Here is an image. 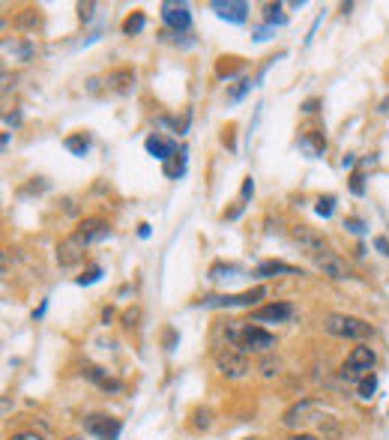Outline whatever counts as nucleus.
<instances>
[{
    "instance_id": "dca6fc26",
    "label": "nucleus",
    "mask_w": 389,
    "mask_h": 440,
    "mask_svg": "<svg viewBox=\"0 0 389 440\" xmlns=\"http://www.w3.org/2000/svg\"><path fill=\"white\" fill-rule=\"evenodd\" d=\"M147 153L156 156V159H162V162H168V159L177 153V144L168 141V138H162V135H150V138H147Z\"/></svg>"
},
{
    "instance_id": "f3484780",
    "label": "nucleus",
    "mask_w": 389,
    "mask_h": 440,
    "mask_svg": "<svg viewBox=\"0 0 389 440\" xmlns=\"http://www.w3.org/2000/svg\"><path fill=\"white\" fill-rule=\"evenodd\" d=\"M257 276L272 278V276H302V273L297 267H291V263H284V261H264L261 267H257Z\"/></svg>"
},
{
    "instance_id": "c9c22d12",
    "label": "nucleus",
    "mask_w": 389,
    "mask_h": 440,
    "mask_svg": "<svg viewBox=\"0 0 389 440\" xmlns=\"http://www.w3.org/2000/svg\"><path fill=\"white\" fill-rule=\"evenodd\" d=\"M9 440H46V437L36 434V431H18V434H12Z\"/></svg>"
},
{
    "instance_id": "79ce46f5",
    "label": "nucleus",
    "mask_w": 389,
    "mask_h": 440,
    "mask_svg": "<svg viewBox=\"0 0 389 440\" xmlns=\"http://www.w3.org/2000/svg\"><path fill=\"white\" fill-rule=\"evenodd\" d=\"M46 309H48V300H42V305H39V309L33 312V320H39L42 315H46Z\"/></svg>"
},
{
    "instance_id": "b1692460",
    "label": "nucleus",
    "mask_w": 389,
    "mask_h": 440,
    "mask_svg": "<svg viewBox=\"0 0 389 440\" xmlns=\"http://www.w3.org/2000/svg\"><path fill=\"white\" fill-rule=\"evenodd\" d=\"M264 19H267V24H284L282 4H267V6H264Z\"/></svg>"
},
{
    "instance_id": "393cba45",
    "label": "nucleus",
    "mask_w": 389,
    "mask_h": 440,
    "mask_svg": "<svg viewBox=\"0 0 389 440\" xmlns=\"http://www.w3.org/2000/svg\"><path fill=\"white\" fill-rule=\"evenodd\" d=\"M374 389H378V377H374V372L368 377L359 380V399H371Z\"/></svg>"
},
{
    "instance_id": "7c9ffc66",
    "label": "nucleus",
    "mask_w": 389,
    "mask_h": 440,
    "mask_svg": "<svg viewBox=\"0 0 389 440\" xmlns=\"http://www.w3.org/2000/svg\"><path fill=\"white\" fill-rule=\"evenodd\" d=\"M252 87H255L252 81H240V87H234V90L228 93V99H230V102H237V99H243V96H246V93L252 90Z\"/></svg>"
},
{
    "instance_id": "0eeeda50",
    "label": "nucleus",
    "mask_w": 389,
    "mask_h": 440,
    "mask_svg": "<svg viewBox=\"0 0 389 440\" xmlns=\"http://www.w3.org/2000/svg\"><path fill=\"white\" fill-rule=\"evenodd\" d=\"M291 237H294V243L302 248V252H309L311 258H318V255L326 252V240L321 237L318 231H311L309 225H297V228H291Z\"/></svg>"
},
{
    "instance_id": "6ab92c4d",
    "label": "nucleus",
    "mask_w": 389,
    "mask_h": 440,
    "mask_svg": "<svg viewBox=\"0 0 389 440\" xmlns=\"http://www.w3.org/2000/svg\"><path fill=\"white\" fill-rule=\"evenodd\" d=\"M87 377L93 380V384H99V387H102V389H120V380L108 377L102 369H96V365H90V369H87Z\"/></svg>"
},
{
    "instance_id": "39448f33",
    "label": "nucleus",
    "mask_w": 389,
    "mask_h": 440,
    "mask_svg": "<svg viewBox=\"0 0 389 440\" xmlns=\"http://www.w3.org/2000/svg\"><path fill=\"white\" fill-rule=\"evenodd\" d=\"M321 410H324V402L318 399H302L297 404H291L284 410V417H282V425L284 429H306L309 422H314L321 417Z\"/></svg>"
},
{
    "instance_id": "a878e982",
    "label": "nucleus",
    "mask_w": 389,
    "mask_h": 440,
    "mask_svg": "<svg viewBox=\"0 0 389 440\" xmlns=\"http://www.w3.org/2000/svg\"><path fill=\"white\" fill-rule=\"evenodd\" d=\"M237 273V267H230V263H213L210 267V278H215V282H219V278H230Z\"/></svg>"
},
{
    "instance_id": "a18cd8bd",
    "label": "nucleus",
    "mask_w": 389,
    "mask_h": 440,
    "mask_svg": "<svg viewBox=\"0 0 389 440\" xmlns=\"http://www.w3.org/2000/svg\"><path fill=\"white\" fill-rule=\"evenodd\" d=\"M63 440H84V437H75V434H72V437H63Z\"/></svg>"
},
{
    "instance_id": "f704fd0d",
    "label": "nucleus",
    "mask_w": 389,
    "mask_h": 440,
    "mask_svg": "<svg viewBox=\"0 0 389 440\" xmlns=\"http://www.w3.org/2000/svg\"><path fill=\"white\" fill-rule=\"evenodd\" d=\"M252 192H255V180H252V177H246V180H243V189H240V198H243V201H249V198H252Z\"/></svg>"
},
{
    "instance_id": "f03ea898",
    "label": "nucleus",
    "mask_w": 389,
    "mask_h": 440,
    "mask_svg": "<svg viewBox=\"0 0 389 440\" xmlns=\"http://www.w3.org/2000/svg\"><path fill=\"white\" fill-rule=\"evenodd\" d=\"M215 369H219V374L228 377V380H240L252 372V365H249V357L243 354L240 347H219L215 350Z\"/></svg>"
},
{
    "instance_id": "9b49d317",
    "label": "nucleus",
    "mask_w": 389,
    "mask_h": 440,
    "mask_svg": "<svg viewBox=\"0 0 389 440\" xmlns=\"http://www.w3.org/2000/svg\"><path fill=\"white\" fill-rule=\"evenodd\" d=\"M108 234H111V225L105 222V219H99V216H93V219H84V222L75 228V237H78L84 246L105 240Z\"/></svg>"
},
{
    "instance_id": "4be33fe9",
    "label": "nucleus",
    "mask_w": 389,
    "mask_h": 440,
    "mask_svg": "<svg viewBox=\"0 0 389 440\" xmlns=\"http://www.w3.org/2000/svg\"><path fill=\"white\" fill-rule=\"evenodd\" d=\"M257 372H261V377H276L279 372H282V360H276V357H270V354H264V360L257 362Z\"/></svg>"
},
{
    "instance_id": "7ed1b4c3",
    "label": "nucleus",
    "mask_w": 389,
    "mask_h": 440,
    "mask_svg": "<svg viewBox=\"0 0 389 440\" xmlns=\"http://www.w3.org/2000/svg\"><path fill=\"white\" fill-rule=\"evenodd\" d=\"M264 297H267L264 288H252L243 293H210V297H201L198 305H204V309H237V305H252Z\"/></svg>"
},
{
    "instance_id": "c756f323",
    "label": "nucleus",
    "mask_w": 389,
    "mask_h": 440,
    "mask_svg": "<svg viewBox=\"0 0 389 440\" xmlns=\"http://www.w3.org/2000/svg\"><path fill=\"white\" fill-rule=\"evenodd\" d=\"M6 51H16L21 61H31V57H33V48L27 46V42H18V46H9V42H6Z\"/></svg>"
},
{
    "instance_id": "37998d69",
    "label": "nucleus",
    "mask_w": 389,
    "mask_h": 440,
    "mask_svg": "<svg viewBox=\"0 0 389 440\" xmlns=\"http://www.w3.org/2000/svg\"><path fill=\"white\" fill-rule=\"evenodd\" d=\"M6 123H9V126H18L21 117H18V114H6Z\"/></svg>"
},
{
    "instance_id": "e433bc0d",
    "label": "nucleus",
    "mask_w": 389,
    "mask_h": 440,
    "mask_svg": "<svg viewBox=\"0 0 389 440\" xmlns=\"http://www.w3.org/2000/svg\"><path fill=\"white\" fill-rule=\"evenodd\" d=\"M93 9H96V4H78V12H81V19L87 21L90 16H93Z\"/></svg>"
},
{
    "instance_id": "5701e85b",
    "label": "nucleus",
    "mask_w": 389,
    "mask_h": 440,
    "mask_svg": "<svg viewBox=\"0 0 389 440\" xmlns=\"http://www.w3.org/2000/svg\"><path fill=\"white\" fill-rule=\"evenodd\" d=\"M302 147H309V150H311L314 156H321V153L326 150V141L318 135V132H311V135H306V138H302Z\"/></svg>"
},
{
    "instance_id": "1a4fd4ad",
    "label": "nucleus",
    "mask_w": 389,
    "mask_h": 440,
    "mask_svg": "<svg viewBox=\"0 0 389 440\" xmlns=\"http://www.w3.org/2000/svg\"><path fill=\"white\" fill-rule=\"evenodd\" d=\"M291 318H294L291 303H270V305H261V309L252 312L255 324H284V320H291Z\"/></svg>"
},
{
    "instance_id": "6e6552de",
    "label": "nucleus",
    "mask_w": 389,
    "mask_h": 440,
    "mask_svg": "<svg viewBox=\"0 0 389 440\" xmlns=\"http://www.w3.org/2000/svg\"><path fill=\"white\" fill-rule=\"evenodd\" d=\"M120 429H123L120 419H111V417H102V414H93V417L84 419V431L99 437V440H117Z\"/></svg>"
},
{
    "instance_id": "a19ab883",
    "label": "nucleus",
    "mask_w": 389,
    "mask_h": 440,
    "mask_svg": "<svg viewBox=\"0 0 389 440\" xmlns=\"http://www.w3.org/2000/svg\"><path fill=\"white\" fill-rule=\"evenodd\" d=\"M138 237H141V240H147V237H150V225H147V222L138 225Z\"/></svg>"
},
{
    "instance_id": "aec40b11",
    "label": "nucleus",
    "mask_w": 389,
    "mask_h": 440,
    "mask_svg": "<svg viewBox=\"0 0 389 440\" xmlns=\"http://www.w3.org/2000/svg\"><path fill=\"white\" fill-rule=\"evenodd\" d=\"M165 177H171V180H177L180 177V174L186 171V153H174V156H171L168 159V162H165Z\"/></svg>"
},
{
    "instance_id": "a211bd4d",
    "label": "nucleus",
    "mask_w": 389,
    "mask_h": 440,
    "mask_svg": "<svg viewBox=\"0 0 389 440\" xmlns=\"http://www.w3.org/2000/svg\"><path fill=\"white\" fill-rule=\"evenodd\" d=\"M63 144H66V150H69V153H75V156H84V153L90 150V138L84 135V132H78V135H69Z\"/></svg>"
},
{
    "instance_id": "c03bdc74",
    "label": "nucleus",
    "mask_w": 389,
    "mask_h": 440,
    "mask_svg": "<svg viewBox=\"0 0 389 440\" xmlns=\"http://www.w3.org/2000/svg\"><path fill=\"white\" fill-rule=\"evenodd\" d=\"M291 440H321V437H314V434H294Z\"/></svg>"
},
{
    "instance_id": "f8f14e48",
    "label": "nucleus",
    "mask_w": 389,
    "mask_h": 440,
    "mask_svg": "<svg viewBox=\"0 0 389 440\" xmlns=\"http://www.w3.org/2000/svg\"><path fill=\"white\" fill-rule=\"evenodd\" d=\"M162 21L168 27H174V31H189V24H192V12L186 4H174V0H168V4H162Z\"/></svg>"
},
{
    "instance_id": "412c9836",
    "label": "nucleus",
    "mask_w": 389,
    "mask_h": 440,
    "mask_svg": "<svg viewBox=\"0 0 389 440\" xmlns=\"http://www.w3.org/2000/svg\"><path fill=\"white\" fill-rule=\"evenodd\" d=\"M144 24H147V16H144V12H132V16L123 21V33L126 36H138L144 31Z\"/></svg>"
},
{
    "instance_id": "c85d7f7f",
    "label": "nucleus",
    "mask_w": 389,
    "mask_h": 440,
    "mask_svg": "<svg viewBox=\"0 0 389 440\" xmlns=\"http://www.w3.org/2000/svg\"><path fill=\"white\" fill-rule=\"evenodd\" d=\"M234 69H240L237 57H222V63H219V69H215V72H219V75L225 78V75H230V72H234Z\"/></svg>"
},
{
    "instance_id": "4c0bfd02",
    "label": "nucleus",
    "mask_w": 389,
    "mask_h": 440,
    "mask_svg": "<svg viewBox=\"0 0 389 440\" xmlns=\"http://www.w3.org/2000/svg\"><path fill=\"white\" fill-rule=\"evenodd\" d=\"M374 248H380V252L389 258V240L386 237H374Z\"/></svg>"
},
{
    "instance_id": "ea45409f",
    "label": "nucleus",
    "mask_w": 389,
    "mask_h": 440,
    "mask_svg": "<svg viewBox=\"0 0 389 440\" xmlns=\"http://www.w3.org/2000/svg\"><path fill=\"white\" fill-rule=\"evenodd\" d=\"M302 111H306V114H314V111H318V99H309L306 105H302Z\"/></svg>"
},
{
    "instance_id": "423d86ee",
    "label": "nucleus",
    "mask_w": 389,
    "mask_h": 440,
    "mask_svg": "<svg viewBox=\"0 0 389 440\" xmlns=\"http://www.w3.org/2000/svg\"><path fill=\"white\" fill-rule=\"evenodd\" d=\"M272 347H276V335L261 330V327L246 324V330H243V339H240V350H243V354H249V350H255V354H270Z\"/></svg>"
},
{
    "instance_id": "20e7f679",
    "label": "nucleus",
    "mask_w": 389,
    "mask_h": 440,
    "mask_svg": "<svg viewBox=\"0 0 389 440\" xmlns=\"http://www.w3.org/2000/svg\"><path fill=\"white\" fill-rule=\"evenodd\" d=\"M374 362H378L374 350H371L368 345H359V347H353L351 354H348V360H344V365H341V377H344V380H363V377L371 374Z\"/></svg>"
},
{
    "instance_id": "2eb2a0df",
    "label": "nucleus",
    "mask_w": 389,
    "mask_h": 440,
    "mask_svg": "<svg viewBox=\"0 0 389 440\" xmlns=\"http://www.w3.org/2000/svg\"><path fill=\"white\" fill-rule=\"evenodd\" d=\"M105 90H108V93H117V96L132 93V90H135V72H132V69H114V72H108Z\"/></svg>"
},
{
    "instance_id": "f257e3e1",
    "label": "nucleus",
    "mask_w": 389,
    "mask_h": 440,
    "mask_svg": "<svg viewBox=\"0 0 389 440\" xmlns=\"http://www.w3.org/2000/svg\"><path fill=\"white\" fill-rule=\"evenodd\" d=\"M324 330L336 339H351V342H366L374 335V327L363 318L353 315H326L324 318Z\"/></svg>"
},
{
    "instance_id": "2f4dec72",
    "label": "nucleus",
    "mask_w": 389,
    "mask_h": 440,
    "mask_svg": "<svg viewBox=\"0 0 389 440\" xmlns=\"http://www.w3.org/2000/svg\"><path fill=\"white\" fill-rule=\"evenodd\" d=\"M16 24H18V27H33V24H39V16H36L33 9H27V12H24V16H21Z\"/></svg>"
},
{
    "instance_id": "ddd939ff",
    "label": "nucleus",
    "mask_w": 389,
    "mask_h": 440,
    "mask_svg": "<svg viewBox=\"0 0 389 440\" xmlns=\"http://www.w3.org/2000/svg\"><path fill=\"white\" fill-rule=\"evenodd\" d=\"M84 248H87V246H84L78 237H75V234H72V237H66L60 246H57V263H60V267H78V263L84 261Z\"/></svg>"
},
{
    "instance_id": "473e14b6",
    "label": "nucleus",
    "mask_w": 389,
    "mask_h": 440,
    "mask_svg": "<svg viewBox=\"0 0 389 440\" xmlns=\"http://www.w3.org/2000/svg\"><path fill=\"white\" fill-rule=\"evenodd\" d=\"M351 192H353V195H363V192H366V183H363V174H359V171L351 177Z\"/></svg>"
},
{
    "instance_id": "58836bf2",
    "label": "nucleus",
    "mask_w": 389,
    "mask_h": 440,
    "mask_svg": "<svg viewBox=\"0 0 389 440\" xmlns=\"http://www.w3.org/2000/svg\"><path fill=\"white\" fill-rule=\"evenodd\" d=\"M135 320H138V309H135V312H126V315H123V324H126V327H135Z\"/></svg>"
},
{
    "instance_id": "72a5a7b5",
    "label": "nucleus",
    "mask_w": 389,
    "mask_h": 440,
    "mask_svg": "<svg viewBox=\"0 0 389 440\" xmlns=\"http://www.w3.org/2000/svg\"><path fill=\"white\" fill-rule=\"evenodd\" d=\"M344 228H348V231H353V234H363L366 231V225H363V219H344Z\"/></svg>"
},
{
    "instance_id": "4468645a",
    "label": "nucleus",
    "mask_w": 389,
    "mask_h": 440,
    "mask_svg": "<svg viewBox=\"0 0 389 440\" xmlns=\"http://www.w3.org/2000/svg\"><path fill=\"white\" fill-rule=\"evenodd\" d=\"M314 263H318V270H321L324 276H329V278H351V267H348V261L339 258L336 252H329V248H326L324 255L314 258Z\"/></svg>"
},
{
    "instance_id": "bb28decb",
    "label": "nucleus",
    "mask_w": 389,
    "mask_h": 440,
    "mask_svg": "<svg viewBox=\"0 0 389 440\" xmlns=\"http://www.w3.org/2000/svg\"><path fill=\"white\" fill-rule=\"evenodd\" d=\"M99 278H102V267H90L87 273H81V276L75 278V282L84 288V285H93V282H99Z\"/></svg>"
},
{
    "instance_id": "9d476101",
    "label": "nucleus",
    "mask_w": 389,
    "mask_h": 440,
    "mask_svg": "<svg viewBox=\"0 0 389 440\" xmlns=\"http://www.w3.org/2000/svg\"><path fill=\"white\" fill-rule=\"evenodd\" d=\"M210 9L230 24H243L249 19V4H243V0H213Z\"/></svg>"
},
{
    "instance_id": "cd10ccee",
    "label": "nucleus",
    "mask_w": 389,
    "mask_h": 440,
    "mask_svg": "<svg viewBox=\"0 0 389 440\" xmlns=\"http://www.w3.org/2000/svg\"><path fill=\"white\" fill-rule=\"evenodd\" d=\"M314 210H318V216L329 219V216H333V210H336V198H333V195L321 198V201H318V207H314Z\"/></svg>"
}]
</instances>
